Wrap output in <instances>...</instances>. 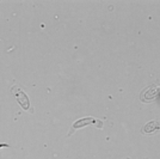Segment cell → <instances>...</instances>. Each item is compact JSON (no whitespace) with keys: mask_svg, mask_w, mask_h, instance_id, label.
<instances>
[{"mask_svg":"<svg viewBox=\"0 0 160 159\" xmlns=\"http://www.w3.org/2000/svg\"><path fill=\"white\" fill-rule=\"evenodd\" d=\"M10 92L17 100L18 104H19L23 110H25V111L30 114H33V108L31 106L30 100H29V97L27 96V93H25V91L23 89H20L18 85H13L10 89Z\"/></svg>","mask_w":160,"mask_h":159,"instance_id":"1","label":"cell"},{"mask_svg":"<svg viewBox=\"0 0 160 159\" xmlns=\"http://www.w3.org/2000/svg\"><path fill=\"white\" fill-rule=\"evenodd\" d=\"M86 126H94L96 128L102 129V128H103V121L98 119H94V117H91V116H90V117H82V119H80V120H77L73 123V126H72V129L68 133V136H71L72 134H74V132H75L77 129L84 128V127H86Z\"/></svg>","mask_w":160,"mask_h":159,"instance_id":"2","label":"cell"},{"mask_svg":"<svg viewBox=\"0 0 160 159\" xmlns=\"http://www.w3.org/2000/svg\"><path fill=\"white\" fill-rule=\"evenodd\" d=\"M160 93V86L159 85H151L147 86L142 92H141L140 100L142 102H152L154 100Z\"/></svg>","mask_w":160,"mask_h":159,"instance_id":"3","label":"cell"},{"mask_svg":"<svg viewBox=\"0 0 160 159\" xmlns=\"http://www.w3.org/2000/svg\"><path fill=\"white\" fill-rule=\"evenodd\" d=\"M141 133L145 135H152L160 133V119L152 120L149 122H147L145 126L141 128Z\"/></svg>","mask_w":160,"mask_h":159,"instance_id":"4","label":"cell"}]
</instances>
